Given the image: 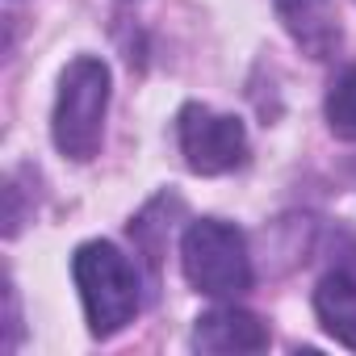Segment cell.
Instances as JSON below:
<instances>
[{
  "instance_id": "3",
  "label": "cell",
  "mask_w": 356,
  "mask_h": 356,
  "mask_svg": "<svg viewBox=\"0 0 356 356\" xmlns=\"http://www.w3.org/2000/svg\"><path fill=\"white\" fill-rule=\"evenodd\" d=\"M181 268L197 293L239 298L252 289V256L239 227L222 218H197L181 239Z\"/></svg>"
},
{
  "instance_id": "7",
  "label": "cell",
  "mask_w": 356,
  "mask_h": 356,
  "mask_svg": "<svg viewBox=\"0 0 356 356\" xmlns=\"http://www.w3.org/2000/svg\"><path fill=\"white\" fill-rule=\"evenodd\" d=\"M314 310H318L323 331L356 352V277L343 268L327 273L314 289Z\"/></svg>"
},
{
  "instance_id": "5",
  "label": "cell",
  "mask_w": 356,
  "mask_h": 356,
  "mask_svg": "<svg viewBox=\"0 0 356 356\" xmlns=\"http://www.w3.org/2000/svg\"><path fill=\"white\" fill-rule=\"evenodd\" d=\"M277 17L285 26V34L302 47V55L310 59H331L343 42L339 30V13L335 0H273Z\"/></svg>"
},
{
  "instance_id": "1",
  "label": "cell",
  "mask_w": 356,
  "mask_h": 356,
  "mask_svg": "<svg viewBox=\"0 0 356 356\" xmlns=\"http://www.w3.org/2000/svg\"><path fill=\"white\" fill-rule=\"evenodd\" d=\"M72 277L84 302V318L88 331L97 339L118 335L126 323H134L138 314V273L134 264L105 239L80 243L72 256Z\"/></svg>"
},
{
  "instance_id": "8",
  "label": "cell",
  "mask_w": 356,
  "mask_h": 356,
  "mask_svg": "<svg viewBox=\"0 0 356 356\" xmlns=\"http://www.w3.org/2000/svg\"><path fill=\"white\" fill-rule=\"evenodd\" d=\"M327 126H331V134L356 143V67L335 76V84L327 92Z\"/></svg>"
},
{
  "instance_id": "6",
  "label": "cell",
  "mask_w": 356,
  "mask_h": 356,
  "mask_svg": "<svg viewBox=\"0 0 356 356\" xmlns=\"http://www.w3.org/2000/svg\"><path fill=\"white\" fill-rule=\"evenodd\" d=\"M193 348L197 352H264L268 348V327L239 306H214L197 318L193 327Z\"/></svg>"
},
{
  "instance_id": "2",
  "label": "cell",
  "mask_w": 356,
  "mask_h": 356,
  "mask_svg": "<svg viewBox=\"0 0 356 356\" xmlns=\"http://www.w3.org/2000/svg\"><path fill=\"white\" fill-rule=\"evenodd\" d=\"M105 113H109V67L92 55L72 59L59 76V97H55V118H51L55 147L67 159L88 163L101 151Z\"/></svg>"
},
{
  "instance_id": "4",
  "label": "cell",
  "mask_w": 356,
  "mask_h": 356,
  "mask_svg": "<svg viewBox=\"0 0 356 356\" xmlns=\"http://www.w3.org/2000/svg\"><path fill=\"white\" fill-rule=\"evenodd\" d=\"M176 134H181L185 163L197 176H222L235 172L248 159V130L231 113H214L206 105H185L176 118Z\"/></svg>"
}]
</instances>
